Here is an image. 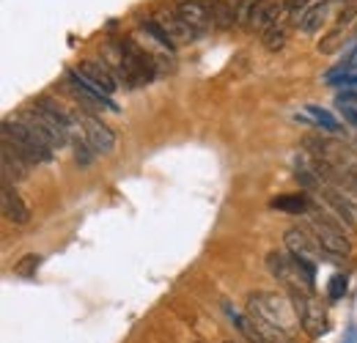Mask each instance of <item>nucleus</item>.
Wrapping results in <instances>:
<instances>
[{
	"label": "nucleus",
	"mask_w": 357,
	"mask_h": 343,
	"mask_svg": "<svg viewBox=\"0 0 357 343\" xmlns=\"http://www.w3.org/2000/svg\"><path fill=\"white\" fill-rule=\"evenodd\" d=\"M294 307H297V316H300V324L303 330L311 335V338H319L330 330V319H327V307L321 305V300L316 297V291L311 289H294V291H286Z\"/></svg>",
	"instance_id": "7"
},
{
	"label": "nucleus",
	"mask_w": 357,
	"mask_h": 343,
	"mask_svg": "<svg viewBox=\"0 0 357 343\" xmlns=\"http://www.w3.org/2000/svg\"><path fill=\"white\" fill-rule=\"evenodd\" d=\"M261 36V44L267 47L269 52H278V49H283L286 42H289V25L283 22V20H278L275 25H269L264 33H259Z\"/></svg>",
	"instance_id": "21"
},
{
	"label": "nucleus",
	"mask_w": 357,
	"mask_h": 343,
	"mask_svg": "<svg viewBox=\"0 0 357 343\" xmlns=\"http://www.w3.org/2000/svg\"><path fill=\"white\" fill-rule=\"evenodd\" d=\"M311 6H313V0H283V8H286V14H289L291 20H300Z\"/></svg>",
	"instance_id": "29"
},
{
	"label": "nucleus",
	"mask_w": 357,
	"mask_h": 343,
	"mask_svg": "<svg viewBox=\"0 0 357 343\" xmlns=\"http://www.w3.org/2000/svg\"><path fill=\"white\" fill-rule=\"evenodd\" d=\"M107 63V61H105ZM113 69V75L119 77V83H124L127 88L146 86L157 77V58L149 55L143 47L132 39H124L119 42V52H116V61L107 63Z\"/></svg>",
	"instance_id": "2"
},
{
	"label": "nucleus",
	"mask_w": 357,
	"mask_h": 343,
	"mask_svg": "<svg viewBox=\"0 0 357 343\" xmlns=\"http://www.w3.org/2000/svg\"><path fill=\"white\" fill-rule=\"evenodd\" d=\"M357 72V44L344 55V61L335 66V75H355ZM335 75H330V77H335Z\"/></svg>",
	"instance_id": "28"
},
{
	"label": "nucleus",
	"mask_w": 357,
	"mask_h": 343,
	"mask_svg": "<svg viewBox=\"0 0 357 343\" xmlns=\"http://www.w3.org/2000/svg\"><path fill=\"white\" fill-rule=\"evenodd\" d=\"M178 17L187 22V28L201 39L212 28V8L209 0H178L176 3Z\"/></svg>",
	"instance_id": "14"
},
{
	"label": "nucleus",
	"mask_w": 357,
	"mask_h": 343,
	"mask_svg": "<svg viewBox=\"0 0 357 343\" xmlns=\"http://www.w3.org/2000/svg\"><path fill=\"white\" fill-rule=\"evenodd\" d=\"M344 294H347V277L344 275L330 277V300H341Z\"/></svg>",
	"instance_id": "30"
},
{
	"label": "nucleus",
	"mask_w": 357,
	"mask_h": 343,
	"mask_svg": "<svg viewBox=\"0 0 357 343\" xmlns=\"http://www.w3.org/2000/svg\"><path fill=\"white\" fill-rule=\"evenodd\" d=\"M39 264H42L39 256H25L20 264H14V275H20V277H36Z\"/></svg>",
	"instance_id": "27"
},
{
	"label": "nucleus",
	"mask_w": 357,
	"mask_h": 343,
	"mask_svg": "<svg viewBox=\"0 0 357 343\" xmlns=\"http://www.w3.org/2000/svg\"><path fill=\"white\" fill-rule=\"evenodd\" d=\"M330 6H333V0H324V3H313L311 8L297 20V28L303 31V33H319L321 28H324V22H327V14H330Z\"/></svg>",
	"instance_id": "19"
},
{
	"label": "nucleus",
	"mask_w": 357,
	"mask_h": 343,
	"mask_svg": "<svg viewBox=\"0 0 357 343\" xmlns=\"http://www.w3.org/2000/svg\"><path fill=\"white\" fill-rule=\"evenodd\" d=\"M305 116L311 119L313 124H319L321 129H327V132H335V135L341 132V124H338L327 110H321V107H316V105H308V107H305Z\"/></svg>",
	"instance_id": "24"
},
{
	"label": "nucleus",
	"mask_w": 357,
	"mask_h": 343,
	"mask_svg": "<svg viewBox=\"0 0 357 343\" xmlns=\"http://www.w3.org/2000/svg\"><path fill=\"white\" fill-rule=\"evenodd\" d=\"M75 72H77L86 83H91L96 91H102V93H107V96H113V93L119 91V77L113 75V69H110L105 61L86 58V61H80V63L75 66Z\"/></svg>",
	"instance_id": "13"
},
{
	"label": "nucleus",
	"mask_w": 357,
	"mask_h": 343,
	"mask_svg": "<svg viewBox=\"0 0 357 343\" xmlns=\"http://www.w3.org/2000/svg\"><path fill=\"white\" fill-rule=\"evenodd\" d=\"M338 105H357V91H347L338 96Z\"/></svg>",
	"instance_id": "32"
},
{
	"label": "nucleus",
	"mask_w": 357,
	"mask_h": 343,
	"mask_svg": "<svg viewBox=\"0 0 357 343\" xmlns=\"http://www.w3.org/2000/svg\"><path fill=\"white\" fill-rule=\"evenodd\" d=\"M154 20L174 36V42L176 44H181V42H195L198 36L187 28V22L178 17V11H176V3L174 6H157L154 8Z\"/></svg>",
	"instance_id": "17"
},
{
	"label": "nucleus",
	"mask_w": 357,
	"mask_h": 343,
	"mask_svg": "<svg viewBox=\"0 0 357 343\" xmlns=\"http://www.w3.org/2000/svg\"><path fill=\"white\" fill-rule=\"evenodd\" d=\"M3 137L11 140V143L20 148V154H22L25 160H31L33 165H47V162H52V157H55V148L47 143L42 135H36V129L28 127L20 116L3 121Z\"/></svg>",
	"instance_id": "4"
},
{
	"label": "nucleus",
	"mask_w": 357,
	"mask_h": 343,
	"mask_svg": "<svg viewBox=\"0 0 357 343\" xmlns=\"http://www.w3.org/2000/svg\"><path fill=\"white\" fill-rule=\"evenodd\" d=\"M212 8V25L218 31H228L239 22V0H209Z\"/></svg>",
	"instance_id": "18"
},
{
	"label": "nucleus",
	"mask_w": 357,
	"mask_h": 343,
	"mask_svg": "<svg viewBox=\"0 0 357 343\" xmlns=\"http://www.w3.org/2000/svg\"><path fill=\"white\" fill-rule=\"evenodd\" d=\"M143 31H146V33H149V36H151L154 42L160 44L162 49H168V52H174V49L178 47V44L174 42V36H171V33H168V31H165V28H162V25H160V22H157L154 17L143 20Z\"/></svg>",
	"instance_id": "22"
},
{
	"label": "nucleus",
	"mask_w": 357,
	"mask_h": 343,
	"mask_svg": "<svg viewBox=\"0 0 357 343\" xmlns=\"http://www.w3.org/2000/svg\"><path fill=\"white\" fill-rule=\"evenodd\" d=\"M72 148H75V160H77L80 165H91V162H93V154H91L93 148H91L80 135H75V137H72Z\"/></svg>",
	"instance_id": "26"
},
{
	"label": "nucleus",
	"mask_w": 357,
	"mask_h": 343,
	"mask_svg": "<svg viewBox=\"0 0 357 343\" xmlns=\"http://www.w3.org/2000/svg\"><path fill=\"white\" fill-rule=\"evenodd\" d=\"M303 148L311 151L316 157L327 160L330 165L341 168V171H355L357 173V151L352 146L341 143V140H333V137H321V135H311L303 140Z\"/></svg>",
	"instance_id": "9"
},
{
	"label": "nucleus",
	"mask_w": 357,
	"mask_h": 343,
	"mask_svg": "<svg viewBox=\"0 0 357 343\" xmlns=\"http://www.w3.org/2000/svg\"><path fill=\"white\" fill-rule=\"evenodd\" d=\"M0 160H3V181H25L28 178V173L33 168V162L31 160H25L22 154H20V148L11 143V140H6L3 137V154H0Z\"/></svg>",
	"instance_id": "15"
},
{
	"label": "nucleus",
	"mask_w": 357,
	"mask_h": 343,
	"mask_svg": "<svg viewBox=\"0 0 357 343\" xmlns=\"http://www.w3.org/2000/svg\"><path fill=\"white\" fill-rule=\"evenodd\" d=\"M305 217H308V225H305V228L316 236V242L324 247V253H330L335 261H338V258H347L352 253V242H349V236L344 234L341 225L324 220L316 209H308Z\"/></svg>",
	"instance_id": "8"
},
{
	"label": "nucleus",
	"mask_w": 357,
	"mask_h": 343,
	"mask_svg": "<svg viewBox=\"0 0 357 343\" xmlns=\"http://www.w3.org/2000/svg\"><path fill=\"white\" fill-rule=\"evenodd\" d=\"M344 47V28H333V31H327L321 39H319V44H316V49L321 52V55H333V52H338Z\"/></svg>",
	"instance_id": "23"
},
{
	"label": "nucleus",
	"mask_w": 357,
	"mask_h": 343,
	"mask_svg": "<svg viewBox=\"0 0 357 343\" xmlns=\"http://www.w3.org/2000/svg\"><path fill=\"white\" fill-rule=\"evenodd\" d=\"M283 242H286V250L291 256L297 258V261L311 264V266H319L321 261H335L330 253H324V247L316 242V236H313L308 228H289L286 236H283Z\"/></svg>",
	"instance_id": "11"
},
{
	"label": "nucleus",
	"mask_w": 357,
	"mask_h": 343,
	"mask_svg": "<svg viewBox=\"0 0 357 343\" xmlns=\"http://www.w3.org/2000/svg\"><path fill=\"white\" fill-rule=\"evenodd\" d=\"M225 313L231 316V321L236 324V330H239L250 343H294V338H291L289 333L272 327V324H267V321L250 316V313L242 316V313H236L231 305H225Z\"/></svg>",
	"instance_id": "10"
},
{
	"label": "nucleus",
	"mask_w": 357,
	"mask_h": 343,
	"mask_svg": "<svg viewBox=\"0 0 357 343\" xmlns=\"http://www.w3.org/2000/svg\"><path fill=\"white\" fill-rule=\"evenodd\" d=\"M20 119L36 135H42L52 148H61L72 140V110H63L52 96H36L31 110H22Z\"/></svg>",
	"instance_id": "1"
},
{
	"label": "nucleus",
	"mask_w": 357,
	"mask_h": 343,
	"mask_svg": "<svg viewBox=\"0 0 357 343\" xmlns=\"http://www.w3.org/2000/svg\"><path fill=\"white\" fill-rule=\"evenodd\" d=\"M248 313L267 321L272 327L294 335L303 324H300V316H297V307L289 294H278V291H253L248 294Z\"/></svg>",
	"instance_id": "3"
},
{
	"label": "nucleus",
	"mask_w": 357,
	"mask_h": 343,
	"mask_svg": "<svg viewBox=\"0 0 357 343\" xmlns=\"http://www.w3.org/2000/svg\"><path fill=\"white\" fill-rule=\"evenodd\" d=\"M66 88H69V93H72L86 110H110V113H119V105H116L107 93H102V91H96L91 83H86L75 69L66 72Z\"/></svg>",
	"instance_id": "12"
},
{
	"label": "nucleus",
	"mask_w": 357,
	"mask_h": 343,
	"mask_svg": "<svg viewBox=\"0 0 357 343\" xmlns=\"http://www.w3.org/2000/svg\"><path fill=\"white\" fill-rule=\"evenodd\" d=\"M72 132L80 135L96 154H110L116 148V132L107 127L99 116L89 113L86 107L72 110Z\"/></svg>",
	"instance_id": "6"
},
{
	"label": "nucleus",
	"mask_w": 357,
	"mask_h": 343,
	"mask_svg": "<svg viewBox=\"0 0 357 343\" xmlns=\"http://www.w3.org/2000/svg\"><path fill=\"white\" fill-rule=\"evenodd\" d=\"M0 212H3V220L11 225H28V220H31L28 204L20 198V192L8 181H3V187H0Z\"/></svg>",
	"instance_id": "16"
},
{
	"label": "nucleus",
	"mask_w": 357,
	"mask_h": 343,
	"mask_svg": "<svg viewBox=\"0 0 357 343\" xmlns=\"http://www.w3.org/2000/svg\"><path fill=\"white\" fill-rule=\"evenodd\" d=\"M357 22V0H344L341 3V8H338V17H335V25L338 28H349V25H355Z\"/></svg>",
	"instance_id": "25"
},
{
	"label": "nucleus",
	"mask_w": 357,
	"mask_h": 343,
	"mask_svg": "<svg viewBox=\"0 0 357 343\" xmlns=\"http://www.w3.org/2000/svg\"><path fill=\"white\" fill-rule=\"evenodd\" d=\"M267 266L272 277H278V283L286 291H294V289H311L313 291V286H316V266L305 264V261H297L291 253L272 250L267 256Z\"/></svg>",
	"instance_id": "5"
},
{
	"label": "nucleus",
	"mask_w": 357,
	"mask_h": 343,
	"mask_svg": "<svg viewBox=\"0 0 357 343\" xmlns=\"http://www.w3.org/2000/svg\"><path fill=\"white\" fill-rule=\"evenodd\" d=\"M341 116H344V121H347L349 127L357 129V107L355 105H341Z\"/></svg>",
	"instance_id": "31"
},
{
	"label": "nucleus",
	"mask_w": 357,
	"mask_h": 343,
	"mask_svg": "<svg viewBox=\"0 0 357 343\" xmlns=\"http://www.w3.org/2000/svg\"><path fill=\"white\" fill-rule=\"evenodd\" d=\"M278 212H289V215H308L311 209V192H291V195H278L269 204Z\"/></svg>",
	"instance_id": "20"
}]
</instances>
